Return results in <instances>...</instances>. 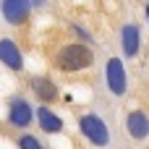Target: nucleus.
I'll use <instances>...</instances> for the list:
<instances>
[{
	"mask_svg": "<svg viewBox=\"0 0 149 149\" xmlns=\"http://www.w3.org/2000/svg\"><path fill=\"white\" fill-rule=\"evenodd\" d=\"M8 120L13 123V126H18V128H26L29 123H31V107H29V102L26 100H10V113H8Z\"/></svg>",
	"mask_w": 149,
	"mask_h": 149,
	"instance_id": "39448f33",
	"label": "nucleus"
},
{
	"mask_svg": "<svg viewBox=\"0 0 149 149\" xmlns=\"http://www.w3.org/2000/svg\"><path fill=\"white\" fill-rule=\"evenodd\" d=\"M21 149H42V147H39V141L34 136H24L21 139Z\"/></svg>",
	"mask_w": 149,
	"mask_h": 149,
	"instance_id": "9b49d317",
	"label": "nucleus"
},
{
	"mask_svg": "<svg viewBox=\"0 0 149 149\" xmlns=\"http://www.w3.org/2000/svg\"><path fill=\"white\" fill-rule=\"evenodd\" d=\"M31 89H34V94H37L39 100H45V102H52V100L58 97V89H55L47 79H31Z\"/></svg>",
	"mask_w": 149,
	"mask_h": 149,
	"instance_id": "9d476101",
	"label": "nucleus"
},
{
	"mask_svg": "<svg viewBox=\"0 0 149 149\" xmlns=\"http://www.w3.org/2000/svg\"><path fill=\"white\" fill-rule=\"evenodd\" d=\"M79 126H81L84 136H86L92 144H97V147H107V144H110V128H107L105 120H100L97 115H84V118L79 120Z\"/></svg>",
	"mask_w": 149,
	"mask_h": 149,
	"instance_id": "f03ea898",
	"label": "nucleus"
},
{
	"mask_svg": "<svg viewBox=\"0 0 149 149\" xmlns=\"http://www.w3.org/2000/svg\"><path fill=\"white\" fill-rule=\"evenodd\" d=\"M147 18H149V5H147Z\"/></svg>",
	"mask_w": 149,
	"mask_h": 149,
	"instance_id": "f8f14e48",
	"label": "nucleus"
},
{
	"mask_svg": "<svg viewBox=\"0 0 149 149\" xmlns=\"http://www.w3.org/2000/svg\"><path fill=\"white\" fill-rule=\"evenodd\" d=\"M0 60H3L10 71H21V65H24L21 50H18L10 39H0Z\"/></svg>",
	"mask_w": 149,
	"mask_h": 149,
	"instance_id": "423d86ee",
	"label": "nucleus"
},
{
	"mask_svg": "<svg viewBox=\"0 0 149 149\" xmlns=\"http://www.w3.org/2000/svg\"><path fill=\"white\" fill-rule=\"evenodd\" d=\"M107 86H110V92L113 94H126V68H123V63L118 60V58H113L110 63H107Z\"/></svg>",
	"mask_w": 149,
	"mask_h": 149,
	"instance_id": "20e7f679",
	"label": "nucleus"
},
{
	"mask_svg": "<svg viewBox=\"0 0 149 149\" xmlns=\"http://www.w3.org/2000/svg\"><path fill=\"white\" fill-rule=\"evenodd\" d=\"M139 26H134V24H126L123 26V31H120V45H123V52L128 55V58H134L136 52H139Z\"/></svg>",
	"mask_w": 149,
	"mask_h": 149,
	"instance_id": "6e6552de",
	"label": "nucleus"
},
{
	"mask_svg": "<svg viewBox=\"0 0 149 149\" xmlns=\"http://www.w3.org/2000/svg\"><path fill=\"white\" fill-rule=\"evenodd\" d=\"M31 13V3L29 0H3V16L8 24H24Z\"/></svg>",
	"mask_w": 149,
	"mask_h": 149,
	"instance_id": "7ed1b4c3",
	"label": "nucleus"
},
{
	"mask_svg": "<svg viewBox=\"0 0 149 149\" xmlns=\"http://www.w3.org/2000/svg\"><path fill=\"white\" fill-rule=\"evenodd\" d=\"M58 63L63 71H81L84 65L92 63V50L84 45H68V47H63Z\"/></svg>",
	"mask_w": 149,
	"mask_h": 149,
	"instance_id": "f257e3e1",
	"label": "nucleus"
},
{
	"mask_svg": "<svg viewBox=\"0 0 149 149\" xmlns=\"http://www.w3.org/2000/svg\"><path fill=\"white\" fill-rule=\"evenodd\" d=\"M128 134H131L134 139H147L149 136V118H147V113L134 110V113L128 115Z\"/></svg>",
	"mask_w": 149,
	"mask_h": 149,
	"instance_id": "0eeeda50",
	"label": "nucleus"
},
{
	"mask_svg": "<svg viewBox=\"0 0 149 149\" xmlns=\"http://www.w3.org/2000/svg\"><path fill=\"white\" fill-rule=\"evenodd\" d=\"M37 120H39L42 131H47V134H55V131L63 128V120H60L52 110H47V107H39V110H37Z\"/></svg>",
	"mask_w": 149,
	"mask_h": 149,
	"instance_id": "1a4fd4ad",
	"label": "nucleus"
}]
</instances>
